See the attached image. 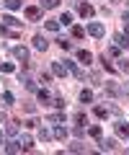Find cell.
<instances>
[{"mask_svg":"<svg viewBox=\"0 0 129 155\" xmlns=\"http://www.w3.org/2000/svg\"><path fill=\"white\" fill-rule=\"evenodd\" d=\"M85 31H88L90 36H95V39H101L103 34H106V28H103V23H98V21H90L88 26H85Z\"/></svg>","mask_w":129,"mask_h":155,"instance_id":"6da1fadb","label":"cell"},{"mask_svg":"<svg viewBox=\"0 0 129 155\" xmlns=\"http://www.w3.org/2000/svg\"><path fill=\"white\" fill-rule=\"evenodd\" d=\"M103 88H106V93H111V96H127V88L116 85V80H108V83H103Z\"/></svg>","mask_w":129,"mask_h":155,"instance_id":"7a4b0ae2","label":"cell"},{"mask_svg":"<svg viewBox=\"0 0 129 155\" xmlns=\"http://www.w3.org/2000/svg\"><path fill=\"white\" fill-rule=\"evenodd\" d=\"M23 16H26L28 21H39V18H41V8L28 5V8H23Z\"/></svg>","mask_w":129,"mask_h":155,"instance_id":"3957f363","label":"cell"},{"mask_svg":"<svg viewBox=\"0 0 129 155\" xmlns=\"http://www.w3.org/2000/svg\"><path fill=\"white\" fill-rule=\"evenodd\" d=\"M47 47H49V41H47L41 34H36L34 36V49H39V52H47Z\"/></svg>","mask_w":129,"mask_h":155,"instance_id":"277c9868","label":"cell"},{"mask_svg":"<svg viewBox=\"0 0 129 155\" xmlns=\"http://www.w3.org/2000/svg\"><path fill=\"white\" fill-rule=\"evenodd\" d=\"M13 57H16L18 62H26L28 60V49L26 47H13Z\"/></svg>","mask_w":129,"mask_h":155,"instance_id":"5b68a950","label":"cell"},{"mask_svg":"<svg viewBox=\"0 0 129 155\" xmlns=\"http://www.w3.org/2000/svg\"><path fill=\"white\" fill-rule=\"evenodd\" d=\"M114 129H116V134H119V137L129 140V124H124V122H116V124H114Z\"/></svg>","mask_w":129,"mask_h":155,"instance_id":"8992f818","label":"cell"},{"mask_svg":"<svg viewBox=\"0 0 129 155\" xmlns=\"http://www.w3.org/2000/svg\"><path fill=\"white\" fill-rule=\"evenodd\" d=\"M0 5H5L8 11H21L23 3H21V0H0Z\"/></svg>","mask_w":129,"mask_h":155,"instance_id":"52a82bcc","label":"cell"},{"mask_svg":"<svg viewBox=\"0 0 129 155\" xmlns=\"http://www.w3.org/2000/svg\"><path fill=\"white\" fill-rule=\"evenodd\" d=\"M78 11H80V16H83V18H90V16L95 13L90 3H80V5H78Z\"/></svg>","mask_w":129,"mask_h":155,"instance_id":"ba28073f","label":"cell"},{"mask_svg":"<svg viewBox=\"0 0 129 155\" xmlns=\"http://www.w3.org/2000/svg\"><path fill=\"white\" fill-rule=\"evenodd\" d=\"M114 41H116L119 49H129V39L124 36V34H114Z\"/></svg>","mask_w":129,"mask_h":155,"instance_id":"9c48e42d","label":"cell"},{"mask_svg":"<svg viewBox=\"0 0 129 155\" xmlns=\"http://www.w3.org/2000/svg\"><path fill=\"white\" fill-rule=\"evenodd\" d=\"M3 26H13V28H18V26H23V21H18L16 16H3Z\"/></svg>","mask_w":129,"mask_h":155,"instance_id":"30bf717a","label":"cell"},{"mask_svg":"<svg viewBox=\"0 0 129 155\" xmlns=\"http://www.w3.org/2000/svg\"><path fill=\"white\" fill-rule=\"evenodd\" d=\"M78 62H83V65H90V62H93V54H90L88 49H80V52H78Z\"/></svg>","mask_w":129,"mask_h":155,"instance_id":"8fae6325","label":"cell"},{"mask_svg":"<svg viewBox=\"0 0 129 155\" xmlns=\"http://www.w3.org/2000/svg\"><path fill=\"white\" fill-rule=\"evenodd\" d=\"M5 150L8 153H23V145L16 142V140H11V142H5Z\"/></svg>","mask_w":129,"mask_h":155,"instance_id":"7c38bea8","label":"cell"},{"mask_svg":"<svg viewBox=\"0 0 129 155\" xmlns=\"http://www.w3.org/2000/svg\"><path fill=\"white\" fill-rule=\"evenodd\" d=\"M101 150H103V153H106V150H116V140H114V137L101 140Z\"/></svg>","mask_w":129,"mask_h":155,"instance_id":"4fadbf2b","label":"cell"},{"mask_svg":"<svg viewBox=\"0 0 129 155\" xmlns=\"http://www.w3.org/2000/svg\"><path fill=\"white\" fill-rule=\"evenodd\" d=\"M21 83H23V88H26V91H36V83L28 75H23V72H21Z\"/></svg>","mask_w":129,"mask_h":155,"instance_id":"5bb4252c","label":"cell"},{"mask_svg":"<svg viewBox=\"0 0 129 155\" xmlns=\"http://www.w3.org/2000/svg\"><path fill=\"white\" fill-rule=\"evenodd\" d=\"M52 137H54V140H65V137H67V129L62 127V124H57L54 132H52Z\"/></svg>","mask_w":129,"mask_h":155,"instance_id":"9a60e30c","label":"cell"},{"mask_svg":"<svg viewBox=\"0 0 129 155\" xmlns=\"http://www.w3.org/2000/svg\"><path fill=\"white\" fill-rule=\"evenodd\" d=\"M52 72H54L57 78H65V72H67V67L62 65V62H54V65H52Z\"/></svg>","mask_w":129,"mask_h":155,"instance_id":"2e32d148","label":"cell"},{"mask_svg":"<svg viewBox=\"0 0 129 155\" xmlns=\"http://www.w3.org/2000/svg\"><path fill=\"white\" fill-rule=\"evenodd\" d=\"M36 98H39L41 104H49L52 96H49V91H47V88H41V91H36Z\"/></svg>","mask_w":129,"mask_h":155,"instance_id":"e0dca14e","label":"cell"},{"mask_svg":"<svg viewBox=\"0 0 129 155\" xmlns=\"http://www.w3.org/2000/svg\"><path fill=\"white\" fill-rule=\"evenodd\" d=\"M80 101H83V104H90V101H93V91L83 88V91H80Z\"/></svg>","mask_w":129,"mask_h":155,"instance_id":"ac0fdd59","label":"cell"},{"mask_svg":"<svg viewBox=\"0 0 129 155\" xmlns=\"http://www.w3.org/2000/svg\"><path fill=\"white\" fill-rule=\"evenodd\" d=\"M57 21H60V26H73V16H70V13H62Z\"/></svg>","mask_w":129,"mask_h":155,"instance_id":"d6986e66","label":"cell"},{"mask_svg":"<svg viewBox=\"0 0 129 155\" xmlns=\"http://www.w3.org/2000/svg\"><path fill=\"white\" fill-rule=\"evenodd\" d=\"M47 122H52V124H62V122H65V114H49V116H47Z\"/></svg>","mask_w":129,"mask_h":155,"instance_id":"ffe728a7","label":"cell"},{"mask_svg":"<svg viewBox=\"0 0 129 155\" xmlns=\"http://www.w3.org/2000/svg\"><path fill=\"white\" fill-rule=\"evenodd\" d=\"M21 145H23V150H31V147H34V140L28 137V134H23V137H21Z\"/></svg>","mask_w":129,"mask_h":155,"instance_id":"44dd1931","label":"cell"},{"mask_svg":"<svg viewBox=\"0 0 129 155\" xmlns=\"http://www.w3.org/2000/svg\"><path fill=\"white\" fill-rule=\"evenodd\" d=\"M101 62H103V70H106V72H111V75H114V72H116V67H114V65H111V62H108V60H106V54H103V57H101Z\"/></svg>","mask_w":129,"mask_h":155,"instance_id":"7402d4cb","label":"cell"},{"mask_svg":"<svg viewBox=\"0 0 129 155\" xmlns=\"http://www.w3.org/2000/svg\"><path fill=\"white\" fill-rule=\"evenodd\" d=\"M13 101H16V96H13L11 91H5V93H3V104H5V106H11Z\"/></svg>","mask_w":129,"mask_h":155,"instance_id":"603a6c76","label":"cell"},{"mask_svg":"<svg viewBox=\"0 0 129 155\" xmlns=\"http://www.w3.org/2000/svg\"><path fill=\"white\" fill-rule=\"evenodd\" d=\"M106 54H108V57H121V49L114 44V47H108V49H106Z\"/></svg>","mask_w":129,"mask_h":155,"instance_id":"cb8c5ba5","label":"cell"},{"mask_svg":"<svg viewBox=\"0 0 129 155\" xmlns=\"http://www.w3.org/2000/svg\"><path fill=\"white\" fill-rule=\"evenodd\" d=\"M44 26L49 28V31H60V28H62V26H60V21H44Z\"/></svg>","mask_w":129,"mask_h":155,"instance_id":"d4e9b609","label":"cell"},{"mask_svg":"<svg viewBox=\"0 0 129 155\" xmlns=\"http://www.w3.org/2000/svg\"><path fill=\"white\" fill-rule=\"evenodd\" d=\"M73 36H75V39H83V36H85V28H83V26H73Z\"/></svg>","mask_w":129,"mask_h":155,"instance_id":"484cf974","label":"cell"},{"mask_svg":"<svg viewBox=\"0 0 129 155\" xmlns=\"http://www.w3.org/2000/svg\"><path fill=\"white\" fill-rule=\"evenodd\" d=\"M41 5H44L47 11H52V8H57V5H60V0H41Z\"/></svg>","mask_w":129,"mask_h":155,"instance_id":"4316f807","label":"cell"},{"mask_svg":"<svg viewBox=\"0 0 129 155\" xmlns=\"http://www.w3.org/2000/svg\"><path fill=\"white\" fill-rule=\"evenodd\" d=\"M88 134H90V137H95V140H101V127H98V124H95V127H90Z\"/></svg>","mask_w":129,"mask_h":155,"instance_id":"83f0119b","label":"cell"},{"mask_svg":"<svg viewBox=\"0 0 129 155\" xmlns=\"http://www.w3.org/2000/svg\"><path fill=\"white\" fill-rule=\"evenodd\" d=\"M95 116H98V119H106V116H108V109H103V106H95Z\"/></svg>","mask_w":129,"mask_h":155,"instance_id":"f1b7e54d","label":"cell"},{"mask_svg":"<svg viewBox=\"0 0 129 155\" xmlns=\"http://www.w3.org/2000/svg\"><path fill=\"white\" fill-rule=\"evenodd\" d=\"M70 153H85L83 142H73V145H70Z\"/></svg>","mask_w":129,"mask_h":155,"instance_id":"f546056e","label":"cell"},{"mask_svg":"<svg viewBox=\"0 0 129 155\" xmlns=\"http://www.w3.org/2000/svg\"><path fill=\"white\" fill-rule=\"evenodd\" d=\"M116 70H121V72H127V75H129V62L119 57V67H116Z\"/></svg>","mask_w":129,"mask_h":155,"instance_id":"4dcf8cb0","label":"cell"},{"mask_svg":"<svg viewBox=\"0 0 129 155\" xmlns=\"http://www.w3.org/2000/svg\"><path fill=\"white\" fill-rule=\"evenodd\" d=\"M18 122H8V134H18Z\"/></svg>","mask_w":129,"mask_h":155,"instance_id":"1f68e13d","label":"cell"},{"mask_svg":"<svg viewBox=\"0 0 129 155\" xmlns=\"http://www.w3.org/2000/svg\"><path fill=\"white\" fill-rule=\"evenodd\" d=\"M0 72H5V75L13 72V65H11V62H0Z\"/></svg>","mask_w":129,"mask_h":155,"instance_id":"d6a6232c","label":"cell"},{"mask_svg":"<svg viewBox=\"0 0 129 155\" xmlns=\"http://www.w3.org/2000/svg\"><path fill=\"white\" fill-rule=\"evenodd\" d=\"M57 44H60V47H62L65 52H67V49H73V44H70L67 39H57Z\"/></svg>","mask_w":129,"mask_h":155,"instance_id":"836d02e7","label":"cell"},{"mask_svg":"<svg viewBox=\"0 0 129 155\" xmlns=\"http://www.w3.org/2000/svg\"><path fill=\"white\" fill-rule=\"evenodd\" d=\"M39 140H41V142H47V140H52V132H47V129H39Z\"/></svg>","mask_w":129,"mask_h":155,"instance_id":"e575fe53","label":"cell"},{"mask_svg":"<svg viewBox=\"0 0 129 155\" xmlns=\"http://www.w3.org/2000/svg\"><path fill=\"white\" fill-rule=\"evenodd\" d=\"M73 134H75V137H83V134H85V127H83V124H78V127L73 129Z\"/></svg>","mask_w":129,"mask_h":155,"instance_id":"d590c367","label":"cell"},{"mask_svg":"<svg viewBox=\"0 0 129 155\" xmlns=\"http://www.w3.org/2000/svg\"><path fill=\"white\" fill-rule=\"evenodd\" d=\"M23 127H28V129H34V127H39V122H36L34 116H31V119H28V122H26V124H23Z\"/></svg>","mask_w":129,"mask_h":155,"instance_id":"8d00e7d4","label":"cell"},{"mask_svg":"<svg viewBox=\"0 0 129 155\" xmlns=\"http://www.w3.org/2000/svg\"><path fill=\"white\" fill-rule=\"evenodd\" d=\"M23 109H26L28 114H34V111H36V106H34V104H23Z\"/></svg>","mask_w":129,"mask_h":155,"instance_id":"74e56055","label":"cell"},{"mask_svg":"<svg viewBox=\"0 0 129 155\" xmlns=\"http://www.w3.org/2000/svg\"><path fill=\"white\" fill-rule=\"evenodd\" d=\"M52 104H54L57 109H65V101H62V98H54V101H52Z\"/></svg>","mask_w":129,"mask_h":155,"instance_id":"f35d334b","label":"cell"},{"mask_svg":"<svg viewBox=\"0 0 129 155\" xmlns=\"http://www.w3.org/2000/svg\"><path fill=\"white\" fill-rule=\"evenodd\" d=\"M75 122H78V124H85V114H75Z\"/></svg>","mask_w":129,"mask_h":155,"instance_id":"ab89813d","label":"cell"},{"mask_svg":"<svg viewBox=\"0 0 129 155\" xmlns=\"http://www.w3.org/2000/svg\"><path fill=\"white\" fill-rule=\"evenodd\" d=\"M124 23H129V11H124Z\"/></svg>","mask_w":129,"mask_h":155,"instance_id":"60d3db41","label":"cell"},{"mask_svg":"<svg viewBox=\"0 0 129 155\" xmlns=\"http://www.w3.org/2000/svg\"><path fill=\"white\" fill-rule=\"evenodd\" d=\"M124 31H127V34H124V36H127V39H129V23H127V26H124Z\"/></svg>","mask_w":129,"mask_h":155,"instance_id":"b9f144b4","label":"cell"},{"mask_svg":"<svg viewBox=\"0 0 129 155\" xmlns=\"http://www.w3.org/2000/svg\"><path fill=\"white\" fill-rule=\"evenodd\" d=\"M0 142H3V129H0Z\"/></svg>","mask_w":129,"mask_h":155,"instance_id":"7bdbcfd3","label":"cell"},{"mask_svg":"<svg viewBox=\"0 0 129 155\" xmlns=\"http://www.w3.org/2000/svg\"><path fill=\"white\" fill-rule=\"evenodd\" d=\"M114 3H116V0H114Z\"/></svg>","mask_w":129,"mask_h":155,"instance_id":"ee69618b","label":"cell"}]
</instances>
